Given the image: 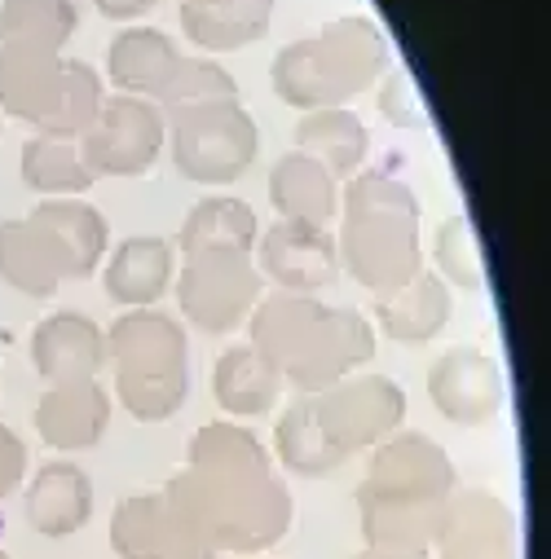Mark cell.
Wrapping results in <instances>:
<instances>
[{"instance_id":"6da1fadb","label":"cell","mask_w":551,"mask_h":559,"mask_svg":"<svg viewBox=\"0 0 551 559\" xmlns=\"http://www.w3.org/2000/svg\"><path fill=\"white\" fill-rule=\"evenodd\" d=\"M164 493L216 555H269L296 520V498L279 463L234 418L195 432L186 467Z\"/></svg>"},{"instance_id":"7a4b0ae2","label":"cell","mask_w":551,"mask_h":559,"mask_svg":"<svg viewBox=\"0 0 551 559\" xmlns=\"http://www.w3.org/2000/svg\"><path fill=\"white\" fill-rule=\"evenodd\" d=\"M459 489L450 454L424 432H392L371 450L366 480L357 485V520L366 546L429 555L446 507Z\"/></svg>"},{"instance_id":"3957f363","label":"cell","mask_w":551,"mask_h":559,"mask_svg":"<svg viewBox=\"0 0 551 559\" xmlns=\"http://www.w3.org/2000/svg\"><path fill=\"white\" fill-rule=\"evenodd\" d=\"M336 255H340V269L371 296L410 283L424 269L415 190L379 168L353 173L340 190Z\"/></svg>"},{"instance_id":"277c9868","label":"cell","mask_w":551,"mask_h":559,"mask_svg":"<svg viewBox=\"0 0 551 559\" xmlns=\"http://www.w3.org/2000/svg\"><path fill=\"white\" fill-rule=\"evenodd\" d=\"M388 67H392V53L384 32L362 14H344L327 23L318 36L283 45L269 67V80L279 102L296 110H323V106L353 102Z\"/></svg>"},{"instance_id":"5b68a950","label":"cell","mask_w":551,"mask_h":559,"mask_svg":"<svg viewBox=\"0 0 551 559\" xmlns=\"http://www.w3.org/2000/svg\"><path fill=\"white\" fill-rule=\"evenodd\" d=\"M106 366L137 424H168L190 396L186 322L160 309H124L106 326Z\"/></svg>"},{"instance_id":"8992f818","label":"cell","mask_w":551,"mask_h":559,"mask_svg":"<svg viewBox=\"0 0 551 559\" xmlns=\"http://www.w3.org/2000/svg\"><path fill=\"white\" fill-rule=\"evenodd\" d=\"M168 155L195 186H234L260 155V128L243 102H208L168 110Z\"/></svg>"},{"instance_id":"52a82bcc","label":"cell","mask_w":551,"mask_h":559,"mask_svg":"<svg viewBox=\"0 0 551 559\" xmlns=\"http://www.w3.org/2000/svg\"><path fill=\"white\" fill-rule=\"evenodd\" d=\"M181 318L203 335H230L265 296L251 251H195L173 277Z\"/></svg>"},{"instance_id":"ba28073f","label":"cell","mask_w":551,"mask_h":559,"mask_svg":"<svg viewBox=\"0 0 551 559\" xmlns=\"http://www.w3.org/2000/svg\"><path fill=\"white\" fill-rule=\"evenodd\" d=\"M309 401H314V418H318L323 437L344 459L375 450L379 441H388L406 424L401 383H392L388 374H371V370H357V374L314 392Z\"/></svg>"},{"instance_id":"9c48e42d","label":"cell","mask_w":551,"mask_h":559,"mask_svg":"<svg viewBox=\"0 0 551 559\" xmlns=\"http://www.w3.org/2000/svg\"><path fill=\"white\" fill-rule=\"evenodd\" d=\"M168 123L164 110L146 97H106L89 132L80 136V155L93 177H146L164 155Z\"/></svg>"},{"instance_id":"30bf717a","label":"cell","mask_w":551,"mask_h":559,"mask_svg":"<svg viewBox=\"0 0 551 559\" xmlns=\"http://www.w3.org/2000/svg\"><path fill=\"white\" fill-rule=\"evenodd\" d=\"M429 401L455 428H490L507 405V379L499 357L472 344L446 348L429 366Z\"/></svg>"},{"instance_id":"8fae6325","label":"cell","mask_w":551,"mask_h":559,"mask_svg":"<svg viewBox=\"0 0 551 559\" xmlns=\"http://www.w3.org/2000/svg\"><path fill=\"white\" fill-rule=\"evenodd\" d=\"M110 550L119 559H221L164 489L132 493L110 511Z\"/></svg>"},{"instance_id":"7c38bea8","label":"cell","mask_w":551,"mask_h":559,"mask_svg":"<svg viewBox=\"0 0 551 559\" xmlns=\"http://www.w3.org/2000/svg\"><path fill=\"white\" fill-rule=\"evenodd\" d=\"M251 260L265 283H273V292H296V296H318L340 273L336 234L296 221H273L269 229H260Z\"/></svg>"},{"instance_id":"4fadbf2b","label":"cell","mask_w":551,"mask_h":559,"mask_svg":"<svg viewBox=\"0 0 551 559\" xmlns=\"http://www.w3.org/2000/svg\"><path fill=\"white\" fill-rule=\"evenodd\" d=\"M375 357V326L357 309H323L305 353L292 361L283 383H292L301 396H314L357 370H366Z\"/></svg>"},{"instance_id":"5bb4252c","label":"cell","mask_w":551,"mask_h":559,"mask_svg":"<svg viewBox=\"0 0 551 559\" xmlns=\"http://www.w3.org/2000/svg\"><path fill=\"white\" fill-rule=\"evenodd\" d=\"M433 550L437 559H520L516 511L490 489H455Z\"/></svg>"},{"instance_id":"9a60e30c","label":"cell","mask_w":551,"mask_h":559,"mask_svg":"<svg viewBox=\"0 0 551 559\" xmlns=\"http://www.w3.org/2000/svg\"><path fill=\"white\" fill-rule=\"evenodd\" d=\"M32 366L45 388L84 383L106 370V331L75 309H58L36 322L32 331Z\"/></svg>"},{"instance_id":"2e32d148","label":"cell","mask_w":551,"mask_h":559,"mask_svg":"<svg viewBox=\"0 0 551 559\" xmlns=\"http://www.w3.org/2000/svg\"><path fill=\"white\" fill-rule=\"evenodd\" d=\"M110 409H115L110 392L97 379H84V383L45 388L32 418H36L40 441L54 454H80V450H93L106 437Z\"/></svg>"},{"instance_id":"e0dca14e","label":"cell","mask_w":551,"mask_h":559,"mask_svg":"<svg viewBox=\"0 0 551 559\" xmlns=\"http://www.w3.org/2000/svg\"><path fill=\"white\" fill-rule=\"evenodd\" d=\"M177 277V255L168 238H151V234H132L119 247L106 251L102 260V287L106 300L119 309H155Z\"/></svg>"},{"instance_id":"ac0fdd59","label":"cell","mask_w":551,"mask_h":559,"mask_svg":"<svg viewBox=\"0 0 551 559\" xmlns=\"http://www.w3.org/2000/svg\"><path fill=\"white\" fill-rule=\"evenodd\" d=\"M450 313H455V296L450 287L433 269H420L410 283L392 287V292H379L375 305H371V326H379L392 344H406V348H420V344H433L446 326H450Z\"/></svg>"},{"instance_id":"d6986e66","label":"cell","mask_w":551,"mask_h":559,"mask_svg":"<svg viewBox=\"0 0 551 559\" xmlns=\"http://www.w3.org/2000/svg\"><path fill=\"white\" fill-rule=\"evenodd\" d=\"M0 277L19 296L49 300L71 277V260L45 225H36L32 216H10L0 221Z\"/></svg>"},{"instance_id":"ffe728a7","label":"cell","mask_w":551,"mask_h":559,"mask_svg":"<svg viewBox=\"0 0 551 559\" xmlns=\"http://www.w3.org/2000/svg\"><path fill=\"white\" fill-rule=\"evenodd\" d=\"M62 84H67V58L62 53L0 45V110L5 115L45 132L62 106Z\"/></svg>"},{"instance_id":"44dd1931","label":"cell","mask_w":551,"mask_h":559,"mask_svg":"<svg viewBox=\"0 0 551 559\" xmlns=\"http://www.w3.org/2000/svg\"><path fill=\"white\" fill-rule=\"evenodd\" d=\"M177 67H181L177 40L160 27H146V23H132V27L115 32V40L106 45V80L124 97L160 102V93L168 88Z\"/></svg>"},{"instance_id":"7402d4cb","label":"cell","mask_w":551,"mask_h":559,"mask_svg":"<svg viewBox=\"0 0 551 559\" xmlns=\"http://www.w3.org/2000/svg\"><path fill=\"white\" fill-rule=\"evenodd\" d=\"M23 515L40 537H71L93 520V480L80 463L54 459L32 472L23 489Z\"/></svg>"},{"instance_id":"603a6c76","label":"cell","mask_w":551,"mask_h":559,"mask_svg":"<svg viewBox=\"0 0 551 559\" xmlns=\"http://www.w3.org/2000/svg\"><path fill=\"white\" fill-rule=\"evenodd\" d=\"M323 300L318 296H296V292H269L256 300V309L247 313V331H251V348L279 370L288 374L292 361L305 353L318 318H323Z\"/></svg>"},{"instance_id":"cb8c5ba5","label":"cell","mask_w":551,"mask_h":559,"mask_svg":"<svg viewBox=\"0 0 551 559\" xmlns=\"http://www.w3.org/2000/svg\"><path fill=\"white\" fill-rule=\"evenodd\" d=\"M269 207L279 212V221L331 229L340 212V181L318 159L288 151L269 173Z\"/></svg>"},{"instance_id":"d4e9b609","label":"cell","mask_w":551,"mask_h":559,"mask_svg":"<svg viewBox=\"0 0 551 559\" xmlns=\"http://www.w3.org/2000/svg\"><path fill=\"white\" fill-rule=\"evenodd\" d=\"M296 151L318 159L336 181H349L353 173H362L366 155H371V132L362 123L357 110L349 106H323V110H305L296 119Z\"/></svg>"},{"instance_id":"484cf974","label":"cell","mask_w":551,"mask_h":559,"mask_svg":"<svg viewBox=\"0 0 551 559\" xmlns=\"http://www.w3.org/2000/svg\"><path fill=\"white\" fill-rule=\"evenodd\" d=\"M283 396V374L273 370L251 344L225 348L212 361V401L234 418H265Z\"/></svg>"},{"instance_id":"4316f807","label":"cell","mask_w":551,"mask_h":559,"mask_svg":"<svg viewBox=\"0 0 551 559\" xmlns=\"http://www.w3.org/2000/svg\"><path fill=\"white\" fill-rule=\"evenodd\" d=\"M273 463H279L288 476H301V480H323V476H331L349 463L323 437L318 418H314V401L301 396V392L279 409V424H273Z\"/></svg>"},{"instance_id":"83f0119b","label":"cell","mask_w":551,"mask_h":559,"mask_svg":"<svg viewBox=\"0 0 551 559\" xmlns=\"http://www.w3.org/2000/svg\"><path fill=\"white\" fill-rule=\"evenodd\" d=\"M27 216L62 242V251L71 260V277H89L102 269V260L110 251V225L89 199H40Z\"/></svg>"},{"instance_id":"f1b7e54d","label":"cell","mask_w":551,"mask_h":559,"mask_svg":"<svg viewBox=\"0 0 551 559\" xmlns=\"http://www.w3.org/2000/svg\"><path fill=\"white\" fill-rule=\"evenodd\" d=\"M273 0H216V5H181V32L208 53H234L269 32Z\"/></svg>"},{"instance_id":"f546056e","label":"cell","mask_w":551,"mask_h":559,"mask_svg":"<svg viewBox=\"0 0 551 559\" xmlns=\"http://www.w3.org/2000/svg\"><path fill=\"white\" fill-rule=\"evenodd\" d=\"M260 234V221L251 212V203L234 199V194H208L190 207V216L181 221V251H251Z\"/></svg>"},{"instance_id":"4dcf8cb0","label":"cell","mask_w":551,"mask_h":559,"mask_svg":"<svg viewBox=\"0 0 551 559\" xmlns=\"http://www.w3.org/2000/svg\"><path fill=\"white\" fill-rule=\"evenodd\" d=\"M23 186L36 190L40 199H84L93 190V173L80 155V142H62V136H27L19 155Z\"/></svg>"},{"instance_id":"1f68e13d","label":"cell","mask_w":551,"mask_h":559,"mask_svg":"<svg viewBox=\"0 0 551 559\" xmlns=\"http://www.w3.org/2000/svg\"><path fill=\"white\" fill-rule=\"evenodd\" d=\"M75 23L80 14L71 0H5L0 5V45L62 53L75 36Z\"/></svg>"},{"instance_id":"d6a6232c","label":"cell","mask_w":551,"mask_h":559,"mask_svg":"<svg viewBox=\"0 0 551 559\" xmlns=\"http://www.w3.org/2000/svg\"><path fill=\"white\" fill-rule=\"evenodd\" d=\"M433 273L442 277L446 287H459V292H485V260H481V238H477V225L455 212L437 225V238H433Z\"/></svg>"},{"instance_id":"836d02e7","label":"cell","mask_w":551,"mask_h":559,"mask_svg":"<svg viewBox=\"0 0 551 559\" xmlns=\"http://www.w3.org/2000/svg\"><path fill=\"white\" fill-rule=\"evenodd\" d=\"M106 102V80L80 62V58H67V84H62V106L58 115L49 119V128L40 136H62V142H80V136L89 132V123L97 119Z\"/></svg>"},{"instance_id":"e575fe53","label":"cell","mask_w":551,"mask_h":559,"mask_svg":"<svg viewBox=\"0 0 551 559\" xmlns=\"http://www.w3.org/2000/svg\"><path fill=\"white\" fill-rule=\"evenodd\" d=\"M208 102H238V80L216 58H181V67L173 71V80L155 106L168 115V110L208 106Z\"/></svg>"},{"instance_id":"d590c367","label":"cell","mask_w":551,"mask_h":559,"mask_svg":"<svg viewBox=\"0 0 551 559\" xmlns=\"http://www.w3.org/2000/svg\"><path fill=\"white\" fill-rule=\"evenodd\" d=\"M379 115L392 123V128H406V132H424L429 128V106L420 97V84L406 67H388L379 80Z\"/></svg>"},{"instance_id":"8d00e7d4","label":"cell","mask_w":551,"mask_h":559,"mask_svg":"<svg viewBox=\"0 0 551 559\" xmlns=\"http://www.w3.org/2000/svg\"><path fill=\"white\" fill-rule=\"evenodd\" d=\"M23 476H27V445L19 441L14 428L0 424V498L23 489Z\"/></svg>"},{"instance_id":"74e56055","label":"cell","mask_w":551,"mask_h":559,"mask_svg":"<svg viewBox=\"0 0 551 559\" xmlns=\"http://www.w3.org/2000/svg\"><path fill=\"white\" fill-rule=\"evenodd\" d=\"M93 5H97V14H106V19H115V23H128V19L151 14L160 0H93Z\"/></svg>"},{"instance_id":"f35d334b","label":"cell","mask_w":551,"mask_h":559,"mask_svg":"<svg viewBox=\"0 0 551 559\" xmlns=\"http://www.w3.org/2000/svg\"><path fill=\"white\" fill-rule=\"evenodd\" d=\"M353 559H420V555H401V550H379V546H362Z\"/></svg>"},{"instance_id":"ab89813d","label":"cell","mask_w":551,"mask_h":559,"mask_svg":"<svg viewBox=\"0 0 551 559\" xmlns=\"http://www.w3.org/2000/svg\"><path fill=\"white\" fill-rule=\"evenodd\" d=\"M181 5H216V0H181Z\"/></svg>"},{"instance_id":"60d3db41","label":"cell","mask_w":551,"mask_h":559,"mask_svg":"<svg viewBox=\"0 0 551 559\" xmlns=\"http://www.w3.org/2000/svg\"><path fill=\"white\" fill-rule=\"evenodd\" d=\"M256 559H279V555H256Z\"/></svg>"},{"instance_id":"b9f144b4","label":"cell","mask_w":551,"mask_h":559,"mask_svg":"<svg viewBox=\"0 0 551 559\" xmlns=\"http://www.w3.org/2000/svg\"><path fill=\"white\" fill-rule=\"evenodd\" d=\"M0 559H14V555H5V550H0Z\"/></svg>"}]
</instances>
